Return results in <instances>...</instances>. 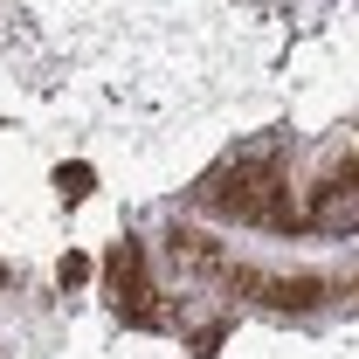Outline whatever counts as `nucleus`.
<instances>
[{"label": "nucleus", "mask_w": 359, "mask_h": 359, "mask_svg": "<svg viewBox=\"0 0 359 359\" xmlns=\"http://www.w3.org/2000/svg\"><path fill=\"white\" fill-rule=\"evenodd\" d=\"M311 228H325V235H353L359 228V159L325 173V187L311 201Z\"/></svg>", "instance_id": "nucleus-1"}, {"label": "nucleus", "mask_w": 359, "mask_h": 359, "mask_svg": "<svg viewBox=\"0 0 359 359\" xmlns=\"http://www.w3.org/2000/svg\"><path fill=\"white\" fill-rule=\"evenodd\" d=\"M173 256H180V263H194L201 276H222V269H228V256L201 235V228H173Z\"/></svg>", "instance_id": "nucleus-2"}, {"label": "nucleus", "mask_w": 359, "mask_h": 359, "mask_svg": "<svg viewBox=\"0 0 359 359\" xmlns=\"http://www.w3.org/2000/svg\"><path fill=\"white\" fill-rule=\"evenodd\" d=\"M138 242H111V249H104V276H111V283H118V290H132L138 283Z\"/></svg>", "instance_id": "nucleus-3"}]
</instances>
